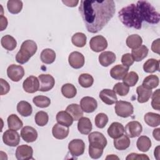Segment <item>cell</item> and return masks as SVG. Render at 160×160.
<instances>
[{
  "instance_id": "obj_1",
  "label": "cell",
  "mask_w": 160,
  "mask_h": 160,
  "mask_svg": "<svg viewBox=\"0 0 160 160\" xmlns=\"http://www.w3.org/2000/svg\"><path fill=\"white\" fill-rule=\"evenodd\" d=\"M115 10V3L112 0H84L79 7L86 28L91 33L101 31L112 18Z\"/></svg>"
},
{
  "instance_id": "obj_2",
  "label": "cell",
  "mask_w": 160,
  "mask_h": 160,
  "mask_svg": "<svg viewBox=\"0 0 160 160\" xmlns=\"http://www.w3.org/2000/svg\"><path fill=\"white\" fill-rule=\"evenodd\" d=\"M121 22L128 28L140 29L143 21L135 4H130L122 8L118 12Z\"/></svg>"
},
{
  "instance_id": "obj_3",
  "label": "cell",
  "mask_w": 160,
  "mask_h": 160,
  "mask_svg": "<svg viewBox=\"0 0 160 160\" xmlns=\"http://www.w3.org/2000/svg\"><path fill=\"white\" fill-rule=\"evenodd\" d=\"M136 6L142 21L152 24H158L159 22V13L148 1H138Z\"/></svg>"
},
{
  "instance_id": "obj_4",
  "label": "cell",
  "mask_w": 160,
  "mask_h": 160,
  "mask_svg": "<svg viewBox=\"0 0 160 160\" xmlns=\"http://www.w3.org/2000/svg\"><path fill=\"white\" fill-rule=\"evenodd\" d=\"M37 49V44L34 41L30 39L26 40L22 43L19 51L16 54V60L17 62L21 64L26 63L36 52Z\"/></svg>"
},
{
  "instance_id": "obj_5",
  "label": "cell",
  "mask_w": 160,
  "mask_h": 160,
  "mask_svg": "<svg viewBox=\"0 0 160 160\" xmlns=\"http://www.w3.org/2000/svg\"><path fill=\"white\" fill-rule=\"evenodd\" d=\"M116 102L114 109L118 116L128 118L134 112V108L131 103L124 101H118Z\"/></svg>"
},
{
  "instance_id": "obj_6",
  "label": "cell",
  "mask_w": 160,
  "mask_h": 160,
  "mask_svg": "<svg viewBox=\"0 0 160 160\" xmlns=\"http://www.w3.org/2000/svg\"><path fill=\"white\" fill-rule=\"evenodd\" d=\"M89 139V146L103 149L107 145V140L102 133L94 131L91 132L88 136Z\"/></svg>"
},
{
  "instance_id": "obj_7",
  "label": "cell",
  "mask_w": 160,
  "mask_h": 160,
  "mask_svg": "<svg viewBox=\"0 0 160 160\" xmlns=\"http://www.w3.org/2000/svg\"><path fill=\"white\" fill-rule=\"evenodd\" d=\"M2 141L6 145L15 147L18 146L20 142V136L16 130L9 129L4 132Z\"/></svg>"
},
{
  "instance_id": "obj_8",
  "label": "cell",
  "mask_w": 160,
  "mask_h": 160,
  "mask_svg": "<svg viewBox=\"0 0 160 160\" xmlns=\"http://www.w3.org/2000/svg\"><path fill=\"white\" fill-rule=\"evenodd\" d=\"M89 46L92 51L99 52L105 50L108 47L106 39L101 35L92 37L89 42Z\"/></svg>"
},
{
  "instance_id": "obj_9",
  "label": "cell",
  "mask_w": 160,
  "mask_h": 160,
  "mask_svg": "<svg viewBox=\"0 0 160 160\" xmlns=\"http://www.w3.org/2000/svg\"><path fill=\"white\" fill-rule=\"evenodd\" d=\"M68 149L72 156L78 157L84 153L85 150V144L82 139H72L68 144Z\"/></svg>"
},
{
  "instance_id": "obj_10",
  "label": "cell",
  "mask_w": 160,
  "mask_h": 160,
  "mask_svg": "<svg viewBox=\"0 0 160 160\" xmlns=\"http://www.w3.org/2000/svg\"><path fill=\"white\" fill-rule=\"evenodd\" d=\"M7 75L12 81L18 82L20 81L24 75V68L20 65L11 64L7 69Z\"/></svg>"
},
{
  "instance_id": "obj_11",
  "label": "cell",
  "mask_w": 160,
  "mask_h": 160,
  "mask_svg": "<svg viewBox=\"0 0 160 160\" xmlns=\"http://www.w3.org/2000/svg\"><path fill=\"white\" fill-rule=\"evenodd\" d=\"M39 81V91L46 92L51 90L55 84V80L54 78L50 74H40L38 76Z\"/></svg>"
},
{
  "instance_id": "obj_12",
  "label": "cell",
  "mask_w": 160,
  "mask_h": 160,
  "mask_svg": "<svg viewBox=\"0 0 160 160\" xmlns=\"http://www.w3.org/2000/svg\"><path fill=\"white\" fill-rule=\"evenodd\" d=\"M142 131V125L139 122L132 121L128 122L124 128L126 135L129 138H135L139 136Z\"/></svg>"
},
{
  "instance_id": "obj_13",
  "label": "cell",
  "mask_w": 160,
  "mask_h": 160,
  "mask_svg": "<svg viewBox=\"0 0 160 160\" xmlns=\"http://www.w3.org/2000/svg\"><path fill=\"white\" fill-rule=\"evenodd\" d=\"M22 87L28 93H34L39 89V81L38 78L34 76L28 77L23 82Z\"/></svg>"
},
{
  "instance_id": "obj_14",
  "label": "cell",
  "mask_w": 160,
  "mask_h": 160,
  "mask_svg": "<svg viewBox=\"0 0 160 160\" xmlns=\"http://www.w3.org/2000/svg\"><path fill=\"white\" fill-rule=\"evenodd\" d=\"M33 149L26 144L19 146L16 151V158L18 160H28L33 159Z\"/></svg>"
},
{
  "instance_id": "obj_15",
  "label": "cell",
  "mask_w": 160,
  "mask_h": 160,
  "mask_svg": "<svg viewBox=\"0 0 160 160\" xmlns=\"http://www.w3.org/2000/svg\"><path fill=\"white\" fill-rule=\"evenodd\" d=\"M68 62L74 69H80L84 64V57L81 52L74 51L69 55Z\"/></svg>"
},
{
  "instance_id": "obj_16",
  "label": "cell",
  "mask_w": 160,
  "mask_h": 160,
  "mask_svg": "<svg viewBox=\"0 0 160 160\" xmlns=\"http://www.w3.org/2000/svg\"><path fill=\"white\" fill-rule=\"evenodd\" d=\"M80 106L84 112L91 113L96 109L98 107V102L94 98L89 96H86L81 99L80 101Z\"/></svg>"
},
{
  "instance_id": "obj_17",
  "label": "cell",
  "mask_w": 160,
  "mask_h": 160,
  "mask_svg": "<svg viewBox=\"0 0 160 160\" xmlns=\"http://www.w3.org/2000/svg\"><path fill=\"white\" fill-rule=\"evenodd\" d=\"M21 136L24 141L27 142H32L37 139L38 132L34 128L26 126L21 129Z\"/></svg>"
},
{
  "instance_id": "obj_18",
  "label": "cell",
  "mask_w": 160,
  "mask_h": 160,
  "mask_svg": "<svg viewBox=\"0 0 160 160\" xmlns=\"http://www.w3.org/2000/svg\"><path fill=\"white\" fill-rule=\"evenodd\" d=\"M99 98L103 102L108 105L114 104L118 100L116 92L109 89H102L99 93Z\"/></svg>"
},
{
  "instance_id": "obj_19",
  "label": "cell",
  "mask_w": 160,
  "mask_h": 160,
  "mask_svg": "<svg viewBox=\"0 0 160 160\" xmlns=\"http://www.w3.org/2000/svg\"><path fill=\"white\" fill-rule=\"evenodd\" d=\"M129 71V68L122 64H117L110 71L111 76L116 80H121L125 77Z\"/></svg>"
},
{
  "instance_id": "obj_20",
  "label": "cell",
  "mask_w": 160,
  "mask_h": 160,
  "mask_svg": "<svg viewBox=\"0 0 160 160\" xmlns=\"http://www.w3.org/2000/svg\"><path fill=\"white\" fill-rule=\"evenodd\" d=\"M124 132L123 125L118 122H112L108 129V134L112 139H116L121 136Z\"/></svg>"
},
{
  "instance_id": "obj_21",
  "label": "cell",
  "mask_w": 160,
  "mask_h": 160,
  "mask_svg": "<svg viewBox=\"0 0 160 160\" xmlns=\"http://www.w3.org/2000/svg\"><path fill=\"white\" fill-rule=\"evenodd\" d=\"M69 127L64 126L59 123L54 125L52 129V134L53 136L58 139H65L69 134Z\"/></svg>"
},
{
  "instance_id": "obj_22",
  "label": "cell",
  "mask_w": 160,
  "mask_h": 160,
  "mask_svg": "<svg viewBox=\"0 0 160 160\" xmlns=\"http://www.w3.org/2000/svg\"><path fill=\"white\" fill-rule=\"evenodd\" d=\"M116 56L113 52L104 51L99 56V62L104 67H108L115 62Z\"/></svg>"
},
{
  "instance_id": "obj_23",
  "label": "cell",
  "mask_w": 160,
  "mask_h": 160,
  "mask_svg": "<svg viewBox=\"0 0 160 160\" xmlns=\"http://www.w3.org/2000/svg\"><path fill=\"white\" fill-rule=\"evenodd\" d=\"M92 128V123L90 119L86 117L81 118L78 123V129L82 134H88Z\"/></svg>"
},
{
  "instance_id": "obj_24",
  "label": "cell",
  "mask_w": 160,
  "mask_h": 160,
  "mask_svg": "<svg viewBox=\"0 0 160 160\" xmlns=\"http://www.w3.org/2000/svg\"><path fill=\"white\" fill-rule=\"evenodd\" d=\"M136 92L138 94V101L139 103L146 102L152 95V90L144 87L142 85L137 87Z\"/></svg>"
},
{
  "instance_id": "obj_25",
  "label": "cell",
  "mask_w": 160,
  "mask_h": 160,
  "mask_svg": "<svg viewBox=\"0 0 160 160\" xmlns=\"http://www.w3.org/2000/svg\"><path fill=\"white\" fill-rule=\"evenodd\" d=\"M56 121L58 123L64 126L69 127L72 124L73 119L72 116L66 111H61L56 114Z\"/></svg>"
},
{
  "instance_id": "obj_26",
  "label": "cell",
  "mask_w": 160,
  "mask_h": 160,
  "mask_svg": "<svg viewBox=\"0 0 160 160\" xmlns=\"http://www.w3.org/2000/svg\"><path fill=\"white\" fill-rule=\"evenodd\" d=\"M67 111L72 118L74 121H78L83 116V111L80 105L78 104H71L67 106L66 109Z\"/></svg>"
},
{
  "instance_id": "obj_27",
  "label": "cell",
  "mask_w": 160,
  "mask_h": 160,
  "mask_svg": "<svg viewBox=\"0 0 160 160\" xmlns=\"http://www.w3.org/2000/svg\"><path fill=\"white\" fill-rule=\"evenodd\" d=\"M148 48L144 45H141L139 47L132 50L131 55L134 61L139 62L144 59L148 54Z\"/></svg>"
},
{
  "instance_id": "obj_28",
  "label": "cell",
  "mask_w": 160,
  "mask_h": 160,
  "mask_svg": "<svg viewBox=\"0 0 160 160\" xmlns=\"http://www.w3.org/2000/svg\"><path fill=\"white\" fill-rule=\"evenodd\" d=\"M56 57V55L54 51L49 48L44 49L42 50L40 55L41 61L46 64H50L52 63L55 61Z\"/></svg>"
},
{
  "instance_id": "obj_29",
  "label": "cell",
  "mask_w": 160,
  "mask_h": 160,
  "mask_svg": "<svg viewBox=\"0 0 160 160\" xmlns=\"http://www.w3.org/2000/svg\"><path fill=\"white\" fill-rule=\"evenodd\" d=\"M130 143L131 142L129 137L124 134L114 140V146L118 150L126 149L129 147Z\"/></svg>"
},
{
  "instance_id": "obj_30",
  "label": "cell",
  "mask_w": 160,
  "mask_h": 160,
  "mask_svg": "<svg viewBox=\"0 0 160 160\" xmlns=\"http://www.w3.org/2000/svg\"><path fill=\"white\" fill-rule=\"evenodd\" d=\"M17 111L22 116L28 117L32 114V108L28 102L21 101L17 104Z\"/></svg>"
},
{
  "instance_id": "obj_31",
  "label": "cell",
  "mask_w": 160,
  "mask_h": 160,
  "mask_svg": "<svg viewBox=\"0 0 160 160\" xmlns=\"http://www.w3.org/2000/svg\"><path fill=\"white\" fill-rule=\"evenodd\" d=\"M145 122L151 127H156L160 124V115L157 113L149 112L144 117Z\"/></svg>"
},
{
  "instance_id": "obj_32",
  "label": "cell",
  "mask_w": 160,
  "mask_h": 160,
  "mask_svg": "<svg viewBox=\"0 0 160 160\" xmlns=\"http://www.w3.org/2000/svg\"><path fill=\"white\" fill-rule=\"evenodd\" d=\"M7 122L8 128L16 131L20 129L23 126L22 121L19 118V117L16 114H11L10 116H8Z\"/></svg>"
},
{
  "instance_id": "obj_33",
  "label": "cell",
  "mask_w": 160,
  "mask_h": 160,
  "mask_svg": "<svg viewBox=\"0 0 160 160\" xmlns=\"http://www.w3.org/2000/svg\"><path fill=\"white\" fill-rule=\"evenodd\" d=\"M1 44L4 49L8 51L14 50L17 46L16 40L12 36L8 34L2 37Z\"/></svg>"
},
{
  "instance_id": "obj_34",
  "label": "cell",
  "mask_w": 160,
  "mask_h": 160,
  "mask_svg": "<svg viewBox=\"0 0 160 160\" xmlns=\"http://www.w3.org/2000/svg\"><path fill=\"white\" fill-rule=\"evenodd\" d=\"M143 69L146 72L152 73L159 69V61L155 59H148L143 65Z\"/></svg>"
},
{
  "instance_id": "obj_35",
  "label": "cell",
  "mask_w": 160,
  "mask_h": 160,
  "mask_svg": "<svg viewBox=\"0 0 160 160\" xmlns=\"http://www.w3.org/2000/svg\"><path fill=\"white\" fill-rule=\"evenodd\" d=\"M136 146L139 151L146 152L151 146V141L148 136H141L138 139Z\"/></svg>"
},
{
  "instance_id": "obj_36",
  "label": "cell",
  "mask_w": 160,
  "mask_h": 160,
  "mask_svg": "<svg viewBox=\"0 0 160 160\" xmlns=\"http://www.w3.org/2000/svg\"><path fill=\"white\" fill-rule=\"evenodd\" d=\"M126 42L128 48L134 49L142 44V39L138 34H132L127 38Z\"/></svg>"
},
{
  "instance_id": "obj_37",
  "label": "cell",
  "mask_w": 160,
  "mask_h": 160,
  "mask_svg": "<svg viewBox=\"0 0 160 160\" xmlns=\"http://www.w3.org/2000/svg\"><path fill=\"white\" fill-rule=\"evenodd\" d=\"M22 2L18 0H9L7 2L8 11L13 14L19 13L22 9Z\"/></svg>"
},
{
  "instance_id": "obj_38",
  "label": "cell",
  "mask_w": 160,
  "mask_h": 160,
  "mask_svg": "<svg viewBox=\"0 0 160 160\" xmlns=\"http://www.w3.org/2000/svg\"><path fill=\"white\" fill-rule=\"evenodd\" d=\"M159 82V78L156 75L151 74L144 79L142 85L148 89H152L158 87Z\"/></svg>"
},
{
  "instance_id": "obj_39",
  "label": "cell",
  "mask_w": 160,
  "mask_h": 160,
  "mask_svg": "<svg viewBox=\"0 0 160 160\" xmlns=\"http://www.w3.org/2000/svg\"><path fill=\"white\" fill-rule=\"evenodd\" d=\"M61 92L65 98L71 99L76 96L77 90L73 84L67 83L61 87Z\"/></svg>"
},
{
  "instance_id": "obj_40",
  "label": "cell",
  "mask_w": 160,
  "mask_h": 160,
  "mask_svg": "<svg viewBox=\"0 0 160 160\" xmlns=\"http://www.w3.org/2000/svg\"><path fill=\"white\" fill-rule=\"evenodd\" d=\"M86 36L82 32H76L71 38L72 44L78 48L84 47L86 44Z\"/></svg>"
},
{
  "instance_id": "obj_41",
  "label": "cell",
  "mask_w": 160,
  "mask_h": 160,
  "mask_svg": "<svg viewBox=\"0 0 160 160\" xmlns=\"http://www.w3.org/2000/svg\"><path fill=\"white\" fill-rule=\"evenodd\" d=\"M78 82L82 87L88 88L92 85L94 82V79L91 75L87 73H84L81 74L79 76Z\"/></svg>"
},
{
  "instance_id": "obj_42",
  "label": "cell",
  "mask_w": 160,
  "mask_h": 160,
  "mask_svg": "<svg viewBox=\"0 0 160 160\" xmlns=\"http://www.w3.org/2000/svg\"><path fill=\"white\" fill-rule=\"evenodd\" d=\"M33 103L39 108H45L48 107L51 104V100L49 98L44 96H37L32 99Z\"/></svg>"
},
{
  "instance_id": "obj_43",
  "label": "cell",
  "mask_w": 160,
  "mask_h": 160,
  "mask_svg": "<svg viewBox=\"0 0 160 160\" xmlns=\"http://www.w3.org/2000/svg\"><path fill=\"white\" fill-rule=\"evenodd\" d=\"M139 76L138 74L134 72V71H131L125 76V77L123 78L122 81L123 82L125 83L126 85H128L129 87H132L134 86L137 82L138 81Z\"/></svg>"
},
{
  "instance_id": "obj_44",
  "label": "cell",
  "mask_w": 160,
  "mask_h": 160,
  "mask_svg": "<svg viewBox=\"0 0 160 160\" xmlns=\"http://www.w3.org/2000/svg\"><path fill=\"white\" fill-rule=\"evenodd\" d=\"M35 122L39 126H44L47 124L49 120V116L47 112L41 111H38L35 115Z\"/></svg>"
},
{
  "instance_id": "obj_45",
  "label": "cell",
  "mask_w": 160,
  "mask_h": 160,
  "mask_svg": "<svg viewBox=\"0 0 160 160\" xmlns=\"http://www.w3.org/2000/svg\"><path fill=\"white\" fill-rule=\"evenodd\" d=\"M112 90L119 96H124L128 94L129 87L124 82H118L114 86Z\"/></svg>"
},
{
  "instance_id": "obj_46",
  "label": "cell",
  "mask_w": 160,
  "mask_h": 160,
  "mask_svg": "<svg viewBox=\"0 0 160 160\" xmlns=\"http://www.w3.org/2000/svg\"><path fill=\"white\" fill-rule=\"evenodd\" d=\"M95 124L96 126L100 129L104 128L108 122V116L102 112L98 113L95 117Z\"/></svg>"
},
{
  "instance_id": "obj_47",
  "label": "cell",
  "mask_w": 160,
  "mask_h": 160,
  "mask_svg": "<svg viewBox=\"0 0 160 160\" xmlns=\"http://www.w3.org/2000/svg\"><path fill=\"white\" fill-rule=\"evenodd\" d=\"M159 95H160V89H158L152 96V101L151 106L152 108L155 110H160V104H159Z\"/></svg>"
},
{
  "instance_id": "obj_48",
  "label": "cell",
  "mask_w": 160,
  "mask_h": 160,
  "mask_svg": "<svg viewBox=\"0 0 160 160\" xmlns=\"http://www.w3.org/2000/svg\"><path fill=\"white\" fill-rule=\"evenodd\" d=\"M103 153V149L89 146V154L92 159L99 158Z\"/></svg>"
},
{
  "instance_id": "obj_49",
  "label": "cell",
  "mask_w": 160,
  "mask_h": 160,
  "mask_svg": "<svg viewBox=\"0 0 160 160\" xmlns=\"http://www.w3.org/2000/svg\"><path fill=\"white\" fill-rule=\"evenodd\" d=\"M133 58L130 53H126L122 55L121 58V62L122 64L126 67H129L134 63Z\"/></svg>"
},
{
  "instance_id": "obj_50",
  "label": "cell",
  "mask_w": 160,
  "mask_h": 160,
  "mask_svg": "<svg viewBox=\"0 0 160 160\" xmlns=\"http://www.w3.org/2000/svg\"><path fill=\"white\" fill-rule=\"evenodd\" d=\"M149 157L144 154H138L132 152L128 155L126 158V160H139V159H149Z\"/></svg>"
},
{
  "instance_id": "obj_51",
  "label": "cell",
  "mask_w": 160,
  "mask_h": 160,
  "mask_svg": "<svg viewBox=\"0 0 160 160\" xmlns=\"http://www.w3.org/2000/svg\"><path fill=\"white\" fill-rule=\"evenodd\" d=\"M0 82H1V95H4L6 94L7 93L9 92L10 90V86L9 83L4 80L3 79L1 78L0 79Z\"/></svg>"
},
{
  "instance_id": "obj_52",
  "label": "cell",
  "mask_w": 160,
  "mask_h": 160,
  "mask_svg": "<svg viewBox=\"0 0 160 160\" xmlns=\"http://www.w3.org/2000/svg\"><path fill=\"white\" fill-rule=\"evenodd\" d=\"M160 39L158 38L156 40L154 41L151 45V50L158 54H159V44H160Z\"/></svg>"
},
{
  "instance_id": "obj_53",
  "label": "cell",
  "mask_w": 160,
  "mask_h": 160,
  "mask_svg": "<svg viewBox=\"0 0 160 160\" xmlns=\"http://www.w3.org/2000/svg\"><path fill=\"white\" fill-rule=\"evenodd\" d=\"M0 21H1V31H3L8 26V19L6 17H4L2 14L0 16Z\"/></svg>"
},
{
  "instance_id": "obj_54",
  "label": "cell",
  "mask_w": 160,
  "mask_h": 160,
  "mask_svg": "<svg viewBox=\"0 0 160 160\" xmlns=\"http://www.w3.org/2000/svg\"><path fill=\"white\" fill-rule=\"evenodd\" d=\"M62 2L68 7H75L79 3V1H62Z\"/></svg>"
},
{
  "instance_id": "obj_55",
  "label": "cell",
  "mask_w": 160,
  "mask_h": 160,
  "mask_svg": "<svg viewBox=\"0 0 160 160\" xmlns=\"http://www.w3.org/2000/svg\"><path fill=\"white\" fill-rule=\"evenodd\" d=\"M160 128H156V129H154L152 131V135H153V137L154 138L159 141H160V138H159V136H160Z\"/></svg>"
},
{
  "instance_id": "obj_56",
  "label": "cell",
  "mask_w": 160,
  "mask_h": 160,
  "mask_svg": "<svg viewBox=\"0 0 160 160\" xmlns=\"http://www.w3.org/2000/svg\"><path fill=\"white\" fill-rule=\"evenodd\" d=\"M159 146H157L156 148V149H154V157H156V158L157 159H159Z\"/></svg>"
},
{
  "instance_id": "obj_57",
  "label": "cell",
  "mask_w": 160,
  "mask_h": 160,
  "mask_svg": "<svg viewBox=\"0 0 160 160\" xmlns=\"http://www.w3.org/2000/svg\"><path fill=\"white\" fill-rule=\"evenodd\" d=\"M106 159H119V158L114 154H111V155H109L106 157Z\"/></svg>"
}]
</instances>
